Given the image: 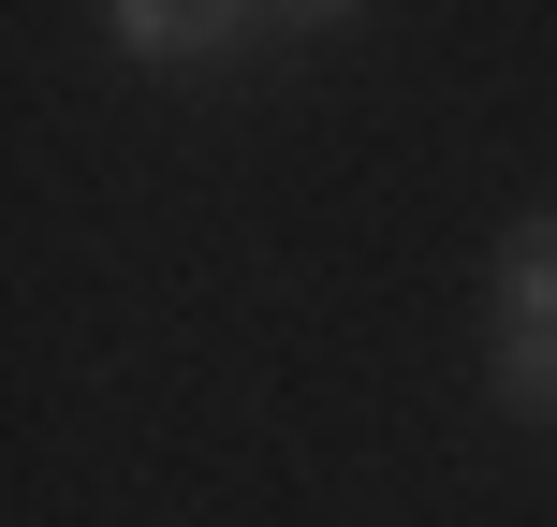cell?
Wrapping results in <instances>:
<instances>
[{
  "label": "cell",
  "instance_id": "3957f363",
  "mask_svg": "<svg viewBox=\"0 0 557 527\" xmlns=\"http://www.w3.org/2000/svg\"><path fill=\"white\" fill-rule=\"evenodd\" d=\"M499 411L557 425V337H499Z\"/></svg>",
  "mask_w": 557,
  "mask_h": 527
},
{
  "label": "cell",
  "instance_id": "7a4b0ae2",
  "mask_svg": "<svg viewBox=\"0 0 557 527\" xmlns=\"http://www.w3.org/2000/svg\"><path fill=\"white\" fill-rule=\"evenodd\" d=\"M499 337H557V205L499 235Z\"/></svg>",
  "mask_w": 557,
  "mask_h": 527
},
{
  "label": "cell",
  "instance_id": "6da1fadb",
  "mask_svg": "<svg viewBox=\"0 0 557 527\" xmlns=\"http://www.w3.org/2000/svg\"><path fill=\"white\" fill-rule=\"evenodd\" d=\"M250 29H323V15H176V0H117L103 45L117 59H235Z\"/></svg>",
  "mask_w": 557,
  "mask_h": 527
}]
</instances>
